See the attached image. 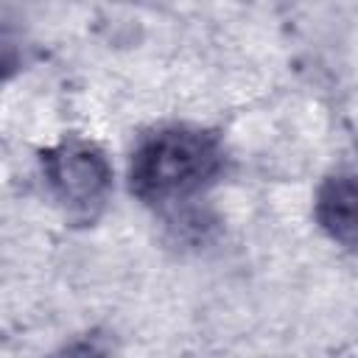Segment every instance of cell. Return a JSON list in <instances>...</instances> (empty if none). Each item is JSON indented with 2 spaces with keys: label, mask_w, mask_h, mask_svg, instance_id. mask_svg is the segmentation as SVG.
I'll use <instances>...</instances> for the list:
<instances>
[{
  "label": "cell",
  "mask_w": 358,
  "mask_h": 358,
  "mask_svg": "<svg viewBox=\"0 0 358 358\" xmlns=\"http://www.w3.org/2000/svg\"><path fill=\"white\" fill-rule=\"evenodd\" d=\"M224 171L218 134L199 126H162L145 134L129 159V190L151 207L196 199Z\"/></svg>",
  "instance_id": "1"
},
{
  "label": "cell",
  "mask_w": 358,
  "mask_h": 358,
  "mask_svg": "<svg viewBox=\"0 0 358 358\" xmlns=\"http://www.w3.org/2000/svg\"><path fill=\"white\" fill-rule=\"evenodd\" d=\"M313 215L330 241L350 249L358 246V176H327L316 190Z\"/></svg>",
  "instance_id": "3"
},
{
  "label": "cell",
  "mask_w": 358,
  "mask_h": 358,
  "mask_svg": "<svg viewBox=\"0 0 358 358\" xmlns=\"http://www.w3.org/2000/svg\"><path fill=\"white\" fill-rule=\"evenodd\" d=\"M45 185L70 221L92 224L112 190V165L101 145L84 137H64L39 154Z\"/></svg>",
  "instance_id": "2"
}]
</instances>
